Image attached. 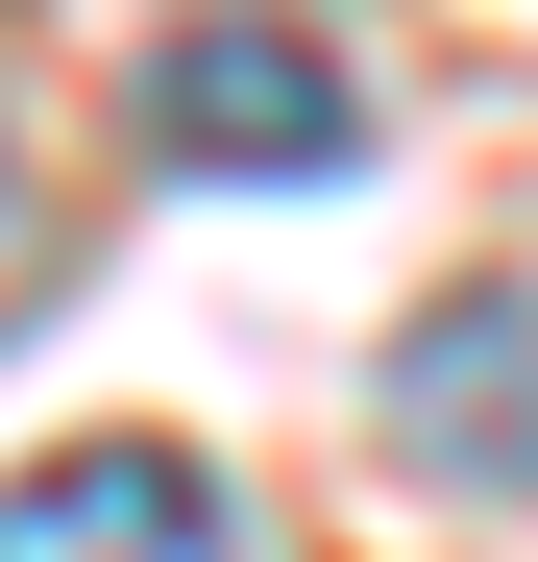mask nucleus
<instances>
[{
	"label": "nucleus",
	"mask_w": 538,
	"mask_h": 562,
	"mask_svg": "<svg viewBox=\"0 0 538 562\" xmlns=\"http://www.w3.org/2000/svg\"><path fill=\"white\" fill-rule=\"evenodd\" d=\"M0 269H25V147H0Z\"/></svg>",
	"instance_id": "20e7f679"
},
{
	"label": "nucleus",
	"mask_w": 538,
	"mask_h": 562,
	"mask_svg": "<svg viewBox=\"0 0 538 562\" xmlns=\"http://www.w3.org/2000/svg\"><path fill=\"white\" fill-rule=\"evenodd\" d=\"M392 464L416 490H538V294H440L392 342Z\"/></svg>",
	"instance_id": "f03ea898"
},
{
	"label": "nucleus",
	"mask_w": 538,
	"mask_h": 562,
	"mask_svg": "<svg viewBox=\"0 0 538 562\" xmlns=\"http://www.w3.org/2000/svg\"><path fill=\"white\" fill-rule=\"evenodd\" d=\"M0 562H245V514L197 440H49L0 490Z\"/></svg>",
	"instance_id": "7ed1b4c3"
},
{
	"label": "nucleus",
	"mask_w": 538,
	"mask_h": 562,
	"mask_svg": "<svg viewBox=\"0 0 538 562\" xmlns=\"http://www.w3.org/2000/svg\"><path fill=\"white\" fill-rule=\"evenodd\" d=\"M147 147L171 171H245V196H318L343 147H368V74L318 25H171L147 49Z\"/></svg>",
	"instance_id": "f257e3e1"
}]
</instances>
